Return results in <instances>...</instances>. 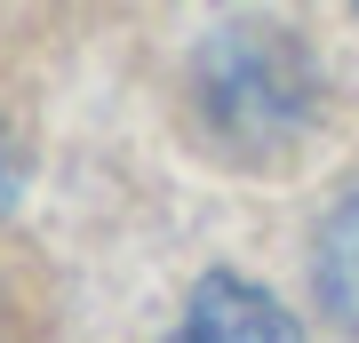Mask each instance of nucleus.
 <instances>
[{
    "instance_id": "nucleus-1",
    "label": "nucleus",
    "mask_w": 359,
    "mask_h": 343,
    "mask_svg": "<svg viewBox=\"0 0 359 343\" xmlns=\"http://www.w3.org/2000/svg\"><path fill=\"white\" fill-rule=\"evenodd\" d=\"M320 80L295 40L280 32H224L200 56V112L231 152H280L311 128Z\"/></svg>"
},
{
    "instance_id": "nucleus-2",
    "label": "nucleus",
    "mask_w": 359,
    "mask_h": 343,
    "mask_svg": "<svg viewBox=\"0 0 359 343\" xmlns=\"http://www.w3.org/2000/svg\"><path fill=\"white\" fill-rule=\"evenodd\" d=\"M168 343H304V335L280 295H264L256 280H231V271H208Z\"/></svg>"
},
{
    "instance_id": "nucleus-3",
    "label": "nucleus",
    "mask_w": 359,
    "mask_h": 343,
    "mask_svg": "<svg viewBox=\"0 0 359 343\" xmlns=\"http://www.w3.org/2000/svg\"><path fill=\"white\" fill-rule=\"evenodd\" d=\"M311 280H320V311L359 335V191H344L327 208L320 248H311Z\"/></svg>"
},
{
    "instance_id": "nucleus-4",
    "label": "nucleus",
    "mask_w": 359,
    "mask_h": 343,
    "mask_svg": "<svg viewBox=\"0 0 359 343\" xmlns=\"http://www.w3.org/2000/svg\"><path fill=\"white\" fill-rule=\"evenodd\" d=\"M8 191H16V152H8V136H0V208H8Z\"/></svg>"
},
{
    "instance_id": "nucleus-5",
    "label": "nucleus",
    "mask_w": 359,
    "mask_h": 343,
    "mask_svg": "<svg viewBox=\"0 0 359 343\" xmlns=\"http://www.w3.org/2000/svg\"><path fill=\"white\" fill-rule=\"evenodd\" d=\"M351 8H359V0H351Z\"/></svg>"
}]
</instances>
